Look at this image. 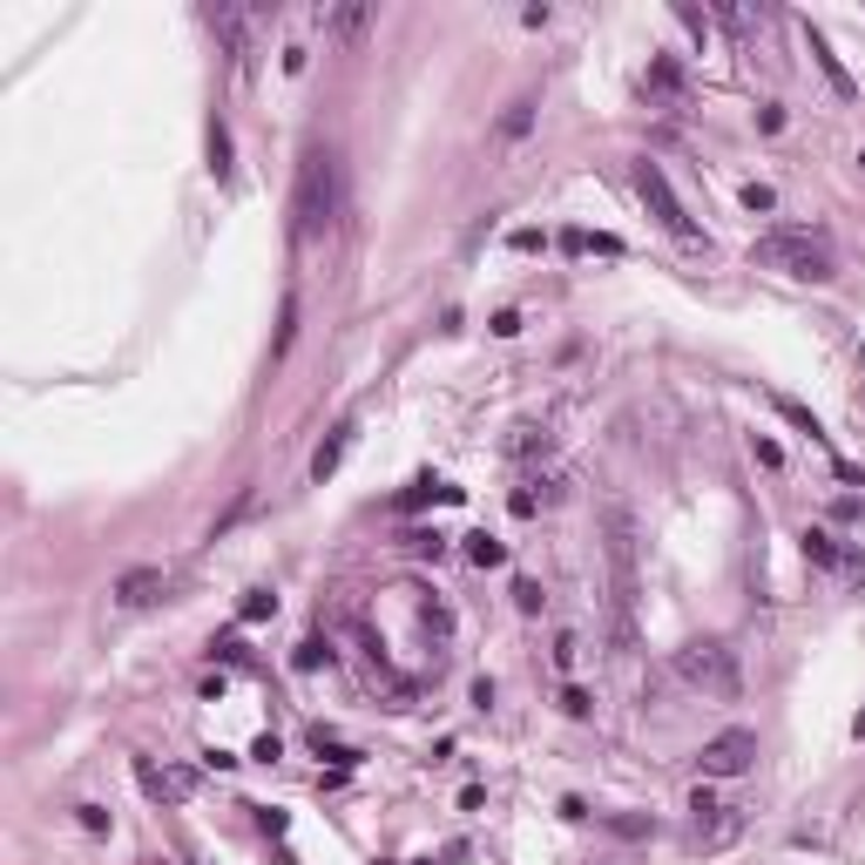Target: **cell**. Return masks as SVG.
<instances>
[{"label":"cell","mask_w":865,"mask_h":865,"mask_svg":"<svg viewBox=\"0 0 865 865\" xmlns=\"http://www.w3.org/2000/svg\"><path fill=\"white\" fill-rule=\"evenodd\" d=\"M575 656H581V642H575V636H555V663L575 670Z\"/></svg>","instance_id":"22"},{"label":"cell","mask_w":865,"mask_h":865,"mask_svg":"<svg viewBox=\"0 0 865 865\" xmlns=\"http://www.w3.org/2000/svg\"><path fill=\"white\" fill-rule=\"evenodd\" d=\"M352 440H359V432H352V419H345V426H332V440H324V447L311 453V480H332V473L345 467V453H352Z\"/></svg>","instance_id":"11"},{"label":"cell","mask_w":865,"mask_h":865,"mask_svg":"<svg viewBox=\"0 0 865 865\" xmlns=\"http://www.w3.org/2000/svg\"><path fill=\"white\" fill-rule=\"evenodd\" d=\"M318 663H332V642H298V656H291V670H318Z\"/></svg>","instance_id":"20"},{"label":"cell","mask_w":865,"mask_h":865,"mask_svg":"<svg viewBox=\"0 0 865 865\" xmlns=\"http://www.w3.org/2000/svg\"><path fill=\"white\" fill-rule=\"evenodd\" d=\"M562 250H575V257H588V250H595V257H622V237H588V231H568V237H562Z\"/></svg>","instance_id":"14"},{"label":"cell","mask_w":865,"mask_h":865,"mask_svg":"<svg viewBox=\"0 0 865 865\" xmlns=\"http://www.w3.org/2000/svg\"><path fill=\"white\" fill-rule=\"evenodd\" d=\"M514 602H521V609H527V616H534V609H541V602H548V595H541V581H527V575H521V581H514Z\"/></svg>","instance_id":"21"},{"label":"cell","mask_w":865,"mask_h":865,"mask_svg":"<svg viewBox=\"0 0 865 865\" xmlns=\"http://www.w3.org/2000/svg\"><path fill=\"white\" fill-rule=\"evenodd\" d=\"M210 28L231 41V54H237V62H250V21H244L237 8H210Z\"/></svg>","instance_id":"13"},{"label":"cell","mask_w":865,"mask_h":865,"mask_svg":"<svg viewBox=\"0 0 865 865\" xmlns=\"http://www.w3.org/2000/svg\"><path fill=\"white\" fill-rule=\"evenodd\" d=\"M170 568H129L116 581V609H156V602H170Z\"/></svg>","instance_id":"9"},{"label":"cell","mask_w":865,"mask_h":865,"mask_svg":"<svg viewBox=\"0 0 865 865\" xmlns=\"http://www.w3.org/2000/svg\"><path fill=\"white\" fill-rule=\"evenodd\" d=\"M676 21H683V28H690V34H696V41H711V21H703V14H696V8H676Z\"/></svg>","instance_id":"23"},{"label":"cell","mask_w":865,"mask_h":865,"mask_svg":"<svg viewBox=\"0 0 865 865\" xmlns=\"http://www.w3.org/2000/svg\"><path fill=\"white\" fill-rule=\"evenodd\" d=\"M804 555H811V562H825V568H839V562H845V555H839V541H832L825 527H811V534H804Z\"/></svg>","instance_id":"17"},{"label":"cell","mask_w":865,"mask_h":865,"mask_svg":"<svg viewBox=\"0 0 865 865\" xmlns=\"http://www.w3.org/2000/svg\"><path fill=\"white\" fill-rule=\"evenodd\" d=\"M602 541H609V581H616V642L636 649V514L622 501H602Z\"/></svg>","instance_id":"3"},{"label":"cell","mask_w":865,"mask_h":865,"mask_svg":"<svg viewBox=\"0 0 865 865\" xmlns=\"http://www.w3.org/2000/svg\"><path fill=\"white\" fill-rule=\"evenodd\" d=\"M339 210H345V170H339V156L324 142H311L298 156V183H291V237L318 244L339 224Z\"/></svg>","instance_id":"1"},{"label":"cell","mask_w":865,"mask_h":865,"mask_svg":"<svg viewBox=\"0 0 865 865\" xmlns=\"http://www.w3.org/2000/svg\"><path fill=\"white\" fill-rule=\"evenodd\" d=\"M804 41H811V62H819V68H825V82H832V95H839V102H858V82L845 75V62H839V54H832V41H825L819 28H804Z\"/></svg>","instance_id":"10"},{"label":"cell","mask_w":865,"mask_h":865,"mask_svg":"<svg viewBox=\"0 0 865 865\" xmlns=\"http://www.w3.org/2000/svg\"><path fill=\"white\" fill-rule=\"evenodd\" d=\"M636 190H642V203H649V216H656V224L676 237V244H690V250H703V244H711V237H703L696 231V216L676 203V190H670V177H663V162H636Z\"/></svg>","instance_id":"5"},{"label":"cell","mask_w":865,"mask_h":865,"mask_svg":"<svg viewBox=\"0 0 865 865\" xmlns=\"http://www.w3.org/2000/svg\"><path fill=\"white\" fill-rule=\"evenodd\" d=\"M467 562H480V568H501V562H508V548H501L494 534H473V541H467Z\"/></svg>","instance_id":"16"},{"label":"cell","mask_w":865,"mask_h":865,"mask_svg":"<svg viewBox=\"0 0 865 865\" xmlns=\"http://www.w3.org/2000/svg\"><path fill=\"white\" fill-rule=\"evenodd\" d=\"M750 257L765 264V270H784V278H798V285H825L832 270H839L832 237L811 231V224H778V231H765V237L750 244Z\"/></svg>","instance_id":"2"},{"label":"cell","mask_w":865,"mask_h":865,"mask_svg":"<svg viewBox=\"0 0 865 865\" xmlns=\"http://www.w3.org/2000/svg\"><path fill=\"white\" fill-rule=\"evenodd\" d=\"M447 501H460V487H447V480H413L393 508H399V514H419V508H447Z\"/></svg>","instance_id":"12"},{"label":"cell","mask_w":865,"mask_h":865,"mask_svg":"<svg viewBox=\"0 0 865 865\" xmlns=\"http://www.w3.org/2000/svg\"><path fill=\"white\" fill-rule=\"evenodd\" d=\"M324 28L352 41V34H365V28H372V8H332V14H324Z\"/></svg>","instance_id":"15"},{"label":"cell","mask_w":865,"mask_h":865,"mask_svg":"<svg viewBox=\"0 0 865 865\" xmlns=\"http://www.w3.org/2000/svg\"><path fill=\"white\" fill-rule=\"evenodd\" d=\"M670 670H676V683H690V690H703V696H717V703H730V696L744 690L737 649H730L724 636H696V642H683L676 656H670Z\"/></svg>","instance_id":"4"},{"label":"cell","mask_w":865,"mask_h":865,"mask_svg":"<svg viewBox=\"0 0 865 865\" xmlns=\"http://www.w3.org/2000/svg\"><path fill=\"white\" fill-rule=\"evenodd\" d=\"M527 122H534V95H521V102L508 108V116H501V136L514 142V136H527Z\"/></svg>","instance_id":"18"},{"label":"cell","mask_w":865,"mask_h":865,"mask_svg":"<svg viewBox=\"0 0 865 865\" xmlns=\"http://www.w3.org/2000/svg\"><path fill=\"white\" fill-rule=\"evenodd\" d=\"M737 832H744V819H737L730 804H717V791L703 784V791L690 798V845H696V852H724Z\"/></svg>","instance_id":"6"},{"label":"cell","mask_w":865,"mask_h":865,"mask_svg":"<svg viewBox=\"0 0 865 865\" xmlns=\"http://www.w3.org/2000/svg\"><path fill=\"white\" fill-rule=\"evenodd\" d=\"M852 730H858V737H865V711H858V724H852Z\"/></svg>","instance_id":"24"},{"label":"cell","mask_w":865,"mask_h":865,"mask_svg":"<svg viewBox=\"0 0 865 865\" xmlns=\"http://www.w3.org/2000/svg\"><path fill=\"white\" fill-rule=\"evenodd\" d=\"M237 616H244V622H264V616H278V595H270V588H250Z\"/></svg>","instance_id":"19"},{"label":"cell","mask_w":865,"mask_h":865,"mask_svg":"<svg viewBox=\"0 0 865 865\" xmlns=\"http://www.w3.org/2000/svg\"><path fill=\"white\" fill-rule=\"evenodd\" d=\"M136 784H142L156 804H183V798L196 791V771H190V765H162V771H156L149 757H136Z\"/></svg>","instance_id":"8"},{"label":"cell","mask_w":865,"mask_h":865,"mask_svg":"<svg viewBox=\"0 0 865 865\" xmlns=\"http://www.w3.org/2000/svg\"><path fill=\"white\" fill-rule=\"evenodd\" d=\"M750 765H757V730H744V724H737V730H717L711 744L696 750V771H703V778H744Z\"/></svg>","instance_id":"7"}]
</instances>
